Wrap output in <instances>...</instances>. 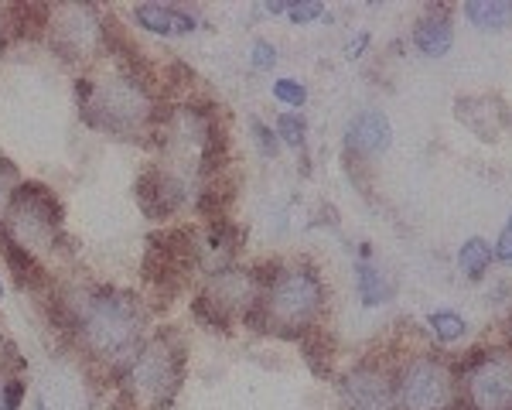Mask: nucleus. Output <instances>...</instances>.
<instances>
[{
	"instance_id": "nucleus-1",
	"label": "nucleus",
	"mask_w": 512,
	"mask_h": 410,
	"mask_svg": "<svg viewBox=\"0 0 512 410\" xmlns=\"http://www.w3.org/2000/svg\"><path fill=\"white\" fill-rule=\"evenodd\" d=\"M79 339L99 359H117L137 342L140 308L123 294H86L72 308Z\"/></svg>"
},
{
	"instance_id": "nucleus-2",
	"label": "nucleus",
	"mask_w": 512,
	"mask_h": 410,
	"mask_svg": "<svg viewBox=\"0 0 512 410\" xmlns=\"http://www.w3.org/2000/svg\"><path fill=\"white\" fill-rule=\"evenodd\" d=\"M79 93L86 96L89 120L106 130H117V134L137 130L147 120V113H151V96H147L144 82L134 76L86 82V86H79Z\"/></svg>"
},
{
	"instance_id": "nucleus-3",
	"label": "nucleus",
	"mask_w": 512,
	"mask_h": 410,
	"mask_svg": "<svg viewBox=\"0 0 512 410\" xmlns=\"http://www.w3.org/2000/svg\"><path fill=\"white\" fill-rule=\"evenodd\" d=\"M11 240L24 246L28 253L52 250L55 236H59V202L48 188L24 185L11 199Z\"/></svg>"
},
{
	"instance_id": "nucleus-4",
	"label": "nucleus",
	"mask_w": 512,
	"mask_h": 410,
	"mask_svg": "<svg viewBox=\"0 0 512 410\" xmlns=\"http://www.w3.org/2000/svg\"><path fill=\"white\" fill-rule=\"evenodd\" d=\"M127 383L134 390V400H140V404L147 407L168 404V397L181 383V352L164 335H158V339L140 349V356L134 359V366L127 373Z\"/></svg>"
},
{
	"instance_id": "nucleus-5",
	"label": "nucleus",
	"mask_w": 512,
	"mask_h": 410,
	"mask_svg": "<svg viewBox=\"0 0 512 410\" xmlns=\"http://www.w3.org/2000/svg\"><path fill=\"white\" fill-rule=\"evenodd\" d=\"M267 318L270 325H280V328H297V325H308L311 318L318 315L321 308V281L311 270H287L270 281V291H267Z\"/></svg>"
},
{
	"instance_id": "nucleus-6",
	"label": "nucleus",
	"mask_w": 512,
	"mask_h": 410,
	"mask_svg": "<svg viewBox=\"0 0 512 410\" xmlns=\"http://www.w3.org/2000/svg\"><path fill=\"white\" fill-rule=\"evenodd\" d=\"M468 410H512V352H485L465 369Z\"/></svg>"
},
{
	"instance_id": "nucleus-7",
	"label": "nucleus",
	"mask_w": 512,
	"mask_h": 410,
	"mask_svg": "<svg viewBox=\"0 0 512 410\" xmlns=\"http://www.w3.org/2000/svg\"><path fill=\"white\" fill-rule=\"evenodd\" d=\"M451 393H454L451 373L437 359H417V363H410L400 376V387H396V397H400L403 410H448Z\"/></svg>"
},
{
	"instance_id": "nucleus-8",
	"label": "nucleus",
	"mask_w": 512,
	"mask_h": 410,
	"mask_svg": "<svg viewBox=\"0 0 512 410\" xmlns=\"http://www.w3.org/2000/svg\"><path fill=\"white\" fill-rule=\"evenodd\" d=\"M48 28H52V45L65 59H89L103 41V24L96 21L93 7H55Z\"/></svg>"
},
{
	"instance_id": "nucleus-9",
	"label": "nucleus",
	"mask_w": 512,
	"mask_h": 410,
	"mask_svg": "<svg viewBox=\"0 0 512 410\" xmlns=\"http://www.w3.org/2000/svg\"><path fill=\"white\" fill-rule=\"evenodd\" d=\"M345 410H393V390L376 366H359L342 383Z\"/></svg>"
},
{
	"instance_id": "nucleus-10",
	"label": "nucleus",
	"mask_w": 512,
	"mask_h": 410,
	"mask_svg": "<svg viewBox=\"0 0 512 410\" xmlns=\"http://www.w3.org/2000/svg\"><path fill=\"white\" fill-rule=\"evenodd\" d=\"M181 192H185V185L171 171H147L137 182V199L151 216H171L181 205Z\"/></svg>"
},
{
	"instance_id": "nucleus-11",
	"label": "nucleus",
	"mask_w": 512,
	"mask_h": 410,
	"mask_svg": "<svg viewBox=\"0 0 512 410\" xmlns=\"http://www.w3.org/2000/svg\"><path fill=\"white\" fill-rule=\"evenodd\" d=\"M390 120L383 117V113L376 110H366L359 113L352 123H349V134H345V141H349V151L362 154V158H373V154L386 151L390 147Z\"/></svg>"
},
{
	"instance_id": "nucleus-12",
	"label": "nucleus",
	"mask_w": 512,
	"mask_h": 410,
	"mask_svg": "<svg viewBox=\"0 0 512 410\" xmlns=\"http://www.w3.org/2000/svg\"><path fill=\"white\" fill-rule=\"evenodd\" d=\"M137 21L144 24L154 35H188L195 31V18L185 11H175V7H161V4H144L137 7Z\"/></svg>"
},
{
	"instance_id": "nucleus-13",
	"label": "nucleus",
	"mask_w": 512,
	"mask_h": 410,
	"mask_svg": "<svg viewBox=\"0 0 512 410\" xmlns=\"http://www.w3.org/2000/svg\"><path fill=\"white\" fill-rule=\"evenodd\" d=\"M414 41H417L420 52L431 55V59H441V55H448V48H451V41H454L448 14H444V11L441 14H437V11L427 14V18L420 21Z\"/></svg>"
},
{
	"instance_id": "nucleus-14",
	"label": "nucleus",
	"mask_w": 512,
	"mask_h": 410,
	"mask_svg": "<svg viewBox=\"0 0 512 410\" xmlns=\"http://www.w3.org/2000/svg\"><path fill=\"white\" fill-rule=\"evenodd\" d=\"M465 14L472 18L475 28L495 31V28H506L512 21V4L509 0H472V4L465 7Z\"/></svg>"
},
{
	"instance_id": "nucleus-15",
	"label": "nucleus",
	"mask_w": 512,
	"mask_h": 410,
	"mask_svg": "<svg viewBox=\"0 0 512 410\" xmlns=\"http://www.w3.org/2000/svg\"><path fill=\"white\" fill-rule=\"evenodd\" d=\"M461 267H465V274L472 277V281H478V277L485 274V267L492 264V246L485 240H478V236H472L465 246H461Z\"/></svg>"
},
{
	"instance_id": "nucleus-16",
	"label": "nucleus",
	"mask_w": 512,
	"mask_h": 410,
	"mask_svg": "<svg viewBox=\"0 0 512 410\" xmlns=\"http://www.w3.org/2000/svg\"><path fill=\"white\" fill-rule=\"evenodd\" d=\"M355 281H359V298L366 301V305H379V301L390 294V287H386L383 274L373 270L369 264H359V270H355Z\"/></svg>"
},
{
	"instance_id": "nucleus-17",
	"label": "nucleus",
	"mask_w": 512,
	"mask_h": 410,
	"mask_svg": "<svg viewBox=\"0 0 512 410\" xmlns=\"http://www.w3.org/2000/svg\"><path fill=\"white\" fill-rule=\"evenodd\" d=\"M431 328L441 342H454L461 332H465V318L454 315V311H434L431 315Z\"/></svg>"
},
{
	"instance_id": "nucleus-18",
	"label": "nucleus",
	"mask_w": 512,
	"mask_h": 410,
	"mask_svg": "<svg viewBox=\"0 0 512 410\" xmlns=\"http://www.w3.org/2000/svg\"><path fill=\"white\" fill-rule=\"evenodd\" d=\"M274 96L280 103H287V106H301L304 100H308V89H304L297 79H277L274 82Z\"/></svg>"
},
{
	"instance_id": "nucleus-19",
	"label": "nucleus",
	"mask_w": 512,
	"mask_h": 410,
	"mask_svg": "<svg viewBox=\"0 0 512 410\" xmlns=\"http://www.w3.org/2000/svg\"><path fill=\"white\" fill-rule=\"evenodd\" d=\"M277 134L284 137L291 147H297L304 141V120L294 117V113H280V117H277Z\"/></svg>"
},
{
	"instance_id": "nucleus-20",
	"label": "nucleus",
	"mask_w": 512,
	"mask_h": 410,
	"mask_svg": "<svg viewBox=\"0 0 512 410\" xmlns=\"http://www.w3.org/2000/svg\"><path fill=\"white\" fill-rule=\"evenodd\" d=\"M277 62V48L270 41H256L253 45V65L256 69H270Z\"/></svg>"
},
{
	"instance_id": "nucleus-21",
	"label": "nucleus",
	"mask_w": 512,
	"mask_h": 410,
	"mask_svg": "<svg viewBox=\"0 0 512 410\" xmlns=\"http://www.w3.org/2000/svg\"><path fill=\"white\" fill-rule=\"evenodd\" d=\"M11 188H14V168L4 158H0V209H4V205L14 199Z\"/></svg>"
},
{
	"instance_id": "nucleus-22",
	"label": "nucleus",
	"mask_w": 512,
	"mask_h": 410,
	"mask_svg": "<svg viewBox=\"0 0 512 410\" xmlns=\"http://www.w3.org/2000/svg\"><path fill=\"white\" fill-rule=\"evenodd\" d=\"M287 14H291V21H297V24L315 21V18H321V4H291Z\"/></svg>"
},
{
	"instance_id": "nucleus-23",
	"label": "nucleus",
	"mask_w": 512,
	"mask_h": 410,
	"mask_svg": "<svg viewBox=\"0 0 512 410\" xmlns=\"http://www.w3.org/2000/svg\"><path fill=\"white\" fill-rule=\"evenodd\" d=\"M495 257L506 260V264H512V219L506 223V229H502L499 243H495Z\"/></svg>"
},
{
	"instance_id": "nucleus-24",
	"label": "nucleus",
	"mask_w": 512,
	"mask_h": 410,
	"mask_svg": "<svg viewBox=\"0 0 512 410\" xmlns=\"http://www.w3.org/2000/svg\"><path fill=\"white\" fill-rule=\"evenodd\" d=\"M253 130H256V137H260V147L267 154H274L277 151V141H274V134H270L267 127H263V123H253Z\"/></svg>"
},
{
	"instance_id": "nucleus-25",
	"label": "nucleus",
	"mask_w": 512,
	"mask_h": 410,
	"mask_svg": "<svg viewBox=\"0 0 512 410\" xmlns=\"http://www.w3.org/2000/svg\"><path fill=\"white\" fill-rule=\"evenodd\" d=\"M0 410H18L11 404V397H7V383L4 380H0Z\"/></svg>"
},
{
	"instance_id": "nucleus-26",
	"label": "nucleus",
	"mask_w": 512,
	"mask_h": 410,
	"mask_svg": "<svg viewBox=\"0 0 512 410\" xmlns=\"http://www.w3.org/2000/svg\"><path fill=\"white\" fill-rule=\"evenodd\" d=\"M0 28H4V14H0Z\"/></svg>"
},
{
	"instance_id": "nucleus-27",
	"label": "nucleus",
	"mask_w": 512,
	"mask_h": 410,
	"mask_svg": "<svg viewBox=\"0 0 512 410\" xmlns=\"http://www.w3.org/2000/svg\"><path fill=\"white\" fill-rule=\"evenodd\" d=\"M509 332H512V318H509Z\"/></svg>"
},
{
	"instance_id": "nucleus-28",
	"label": "nucleus",
	"mask_w": 512,
	"mask_h": 410,
	"mask_svg": "<svg viewBox=\"0 0 512 410\" xmlns=\"http://www.w3.org/2000/svg\"><path fill=\"white\" fill-rule=\"evenodd\" d=\"M0 294H4V287H0Z\"/></svg>"
}]
</instances>
